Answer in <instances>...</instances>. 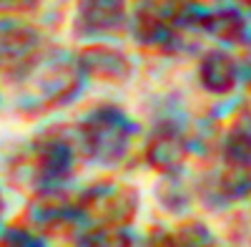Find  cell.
<instances>
[]
</instances>
